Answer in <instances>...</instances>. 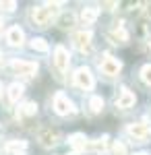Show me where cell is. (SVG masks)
Instances as JSON below:
<instances>
[{
    "instance_id": "1",
    "label": "cell",
    "mask_w": 151,
    "mask_h": 155,
    "mask_svg": "<svg viewBox=\"0 0 151 155\" xmlns=\"http://www.w3.org/2000/svg\"><path fill=\"white\" fill-rule=\"evenodd\" d=\"M58 2H48L46 6H33L29 11V21L35 27H48V25L54 21L56 12H58Z\"/></svg>"
},
{
    "instance_id": "2",
    "label": "cell",
    "mask_w": 151,
    "mask_h": 155,
    "mask_svg": "<svg viewBox=\"0 0 151 155\" xmlns=\"http://www.w3.org/2000/svg\"><path fill=\"white\" fill-rule=\"evenodd\" d=\"M11 71H15L17 74H23V77H33L35 72H37V62L12 60V62H11Z\"/></svg>"
},
{
    "instance_id": "3",
    "label": "cell",
    "mask_w": 151,
    "mask_h": 155,
    "mask_svg": "<svg viewBox=\"0 0 151 155\" xmlns=\"http://www.w3.org/2000/svg\"><path fill=\"white\" fill-rule=\"evenodd\" d=\"M91 39H93L91 31H79V33H75V37H72V41H75L77 50L83 52V54H89V52L93 50Z\"/></svg>"
},
{
    "instance_id": "4",
    "label": "cell",
    "mask_w": 151,
    "mask_h": 155,
    "mask_svg": "<svg viewBox=\"0 0 151 155\" xmlns=\"http://www.w3.org/2000/svg\"><path fill=\"white\" fill-rule=\"evenodd\" d=\"M69 62H70L69 50L64 48V46H56V50H54V66H56V71L60 74L69 68Z\"/></svg>"
},
{
    "instance_id": "5",
    "label": "cell",
    "mask_w": 151,
    "mask_h": 155,
    "mask_svg": "<svg viewBox=\"0 0 151 155\" xmlns=\"http://www.w3.org/2000/svg\"><path fill=\"white\" fill-rule=\"evenodd\" d=\"M75 83L79 85L81 89H85V91H89V89H93V85H95V81H93V74H91V71H89L87 66H81L79 71L75 72Z\"/></svg>"
},
{
    "instance_id": "6",
    "label": "cell",
    "mask_w": 151,
    "mask_h": 155,
    "mask_svg": "<svg viewBox=\"0 0 151 155\" xmlns=\"http://www.w3.org/2000/svg\"><path fill=\"white\" fill-rule=\"evenodd\" d=\"M122 68V62L116 58H112V56H106L102 62H99V71L104 72L106 77H116L118 72Z\"/></svg>"
},
{
    "instance_id": "7",
    "label": "cell",
    "mask_w": 151,
    "mask_h": 155,
    "mask_svg": "<svg viewBox=\"0 0 151 155\" xmlns=\"http://www.w3.org/2000/svg\"><path fill=\"white\" fill-rule=\"evenodd\" d=\"M54 110H56V114H60V116H66L75 107H72V101L64 93H56L54 95Z\"/></svg>"
},
{
    "instance_id": "8",
    "label": "cell",
    "mask_w": 151,
    "mask_h": 155,
    "mask_svg": "<svg viewBox=\"0 0 151 155\" xmlns=\"http://www.w3.org/2000/svg\"><path fill=\"white\" fill-rule=\"evenodd\" d=\"M128 134L133 137V139H137V141H143V139H147L151 134V128L145 124V122H135V124H128Z\"/></svg>"
},
{
    "instance_id": "9",
    "label": "cell",
    "mask_w": 151,
    "mask_h": 155,
    "mask_svg": "<svg viewBox=\"0 0 151 155\" xmlns=\"http://www.w3.org/2000/svg\"><path fill=\"white\" fill-rule=\"evenodd\" d=\"M37 139H39V143L44 145V147H54V145L58 143V132L52 130V128H42V130L37 132Z\"/></svg>"
},
{
    "instance_id": "10",
    "label": "cell",
    "mask_w": 151,
    "mask_h": 155,
    "mask_svg": "<svg viewBox=\"0 0 151 155\" xmlns=\"http://www.w3.org/2000/svg\"><path fill=\"white\" fill-rule=\"evenodd\" d=\"M6 41H8L11 46H23V41H25L23 29H21V27H11L8 33H6Z\"/></svg>"
},
{
    "instance_id": "11",
    "label": "cell",
    "mask_w": 151,
    "mask_h": 155,
    "mask_svg": "<svg viewBox=\"0 0 151 155\" xmlns=\"http://www.w3.org/2000/svg\"><path fill=\"white\" fill-rule=\"evenodd\" d=\"M69 145L75 149V155H77V153H81V151L87 149V139H85V134L77 132V134H70L69 137Z\"/></svg>"
},
{
    "instance_id": "12",
    "label": "cell",
    "mask_w": 151,
    "mask_h": 155,
    "mask_svg": "<svg viewBox=\"0 0 151 155\" xmlns=\"http://www.w3.org/2000/svg\"><path fill=\"white\" fill-rule=\"evenodd\" d=\"M108 37H110L114 44H126L128 41V33H126V29H124L122 25H116V27L108 33Z\"/></svg>"
},
{
    "instance_id": "13",
    "label": "cell",
    "mask_w": 151,
    "mask_h": 155,
    "mask_svg": "<svg viewBox=\"0 0 151 155\" xmlns=\"http://www.w3.org/2000/svg\"><path fill=\"white\" fill-rule=\"evenodd\" d=\"M116 106L118 107H130V106H135V93H130L128 89H122V93L116 97Z\"/></svg>"
},
{
    "instance_id": "14",
    "label": "cell",
    "mask_w": 151,
    "mask_h": 155,
    "mask_svg": "<svg viewBox=\"0 0 151 155\" xmlns=\"http://www.w3.org/2000/svg\"><path fill=\"white\" fill-rule=\"evenodd\" d=\"M97 17H99V8H93V6H89V8H83V12H81V21H83L85 25L93 23Z\"/></svg>"
},
{
    "instance_id": "15",
    "label": "cell",
    "mask_w": 151,
    "mask_h": 155,
    "mask_svg": "<svg viewBox=\"0 0 151 155\" xmlns=\"http://www.w3.org/2000/svg\"><path fill=\"white\" fill-rule=\"evenodd\" d=\"M6 95H8L11 101H19V97L23 95V85L21 83H12L11 87H8V91H6Z\"/></svg>"
},
{
    "instance_id": "16",
    "label": "cell",
    "mask_w": 151,
    "mask_h": 155,
    "mask_svg": "<svg viewBox=\"0 0 151 155\" xmlns=\"http://www.w3.org/2000/svg\"><path fill=\"white\" fill-rule=\"evenodd\" d=\"M29 46H31V50H35V52H48V50H50V46H48V41L44 37H33Z\"/></svg>"
},
{
    "instance_id": "17",
    "label": "cell",
    "mask_w": 151,
    "mask_h": 155,
    "mask_svg": "<svg viewBox=\"0 0 151 155\" xmlns=\"http://www.w3.org/2000/svg\"><path fill=\"white\" fill-rule=\"evenodd\" d=\"M19 112H21V116H35L37 114V104L35 101H25Z\"/></svg>"
},
{
    "instance_id": "18",
    "label": "cell",
    "mask_w": 151,
    "mask_h": 155,
    "mask_svg": "<svg viewBox=\"0 0 151 155\" xmlns=\"http://www.w3.org/2000/svg\"><path fill=\"white\" fill-rule=\"evenodd\" d=\"M108 137H104V139H97V141H93V143H87V149H91V151H97V153H104L106 147H108Z\"/></svg>"
},
{
    "instance_id": "19",
    "label": "cell",
    "mask_w": 151,
    "mask_h": 155,
    "mask_svg": "<svg viewBox=\"0 0 151 155\" xmlns=\"http://www.w3.org/2000/svg\"><path fill=\"white\" fill-rule=\"evenodd\" d=\"M89 107H91V112H95V114L102 112V110H104V99L99 95H93L91 99H89Z\"/></svg>"
},
{
    "instance_id": "20",
    "label": "cell",
    "mask_w": 151,
    "mask_h": 155,
    "mask_svg": "<svg viewBox=\"0 0 151 155\" xmlns=\"http://www.w3.org/2000/svg\"><path fill=\"white\" fill-rule=\"evenodd\" d=\"M25 147H27V143H25V141H11V143H6V147H4V149L11 153V151H23Z\"/></svg>"
},
{
    "instance_id": "21",
    "label": "cell",
    "mask_w": 151,
    "mask_h": 155,
    "mask_svg": "<svg viewBox=\"0 0 151 155\" xmlns=\"http://www.w3.org/2000/svg\"><path fill=\"white\" fill-rule=\"evenodd\" d=\"M60 25H62V27H72V25H75V15H72V12H64V15L60 17Z\"/></svg>"
},
{
    "instance_id": "22",
    "label": "cell",
    "mask_w": 151,
    "mask_h": 155,
    "mask_svg": "<svg viewBox=\"0 0 151 155\" xmlns=\"http://www.w3.org/2000/svg\"><path fill=\"white\" fill-rule=\"evenodd\" d=\"M141 79L147 85H151V64H145V66L141 68Z\"/></svg>"
},
{
    "instance_id": "23",
    "label": "cell",
    "mask_w": 151,
    "mask_h": 155,
    "mask_svg": "<svg viewBox=\"0 0 151 155\" xmlns=\"http://www.w3.org/2000/svg\"><path fill=\"white\" fill-rule=\"evenodd\" d=\"M15 8H17V2H15V0H4V2H0V11L12 12Z\"/></svg>"
},
{
    "instance_id": "24",
    "label": "cell",
    "mask_w": 151,
    "mask_h": 155,
    "mask_svg": "<svg viewBox=\"0 0 151 155\" xmlns=\"http://www.w3.org/2000/svg\"><path fill=\"white\" fill-rule=\"evenodd\" d=\"M112 155H126V147L120 143V141H116L114 147H112Z\"/></svg>"
},
{
    "instance_id": "25",
    "label": "cell",
    "mask_w": 151,
    "mask_h": 155,
    "mask_svg": "<svg viewBox=\"0 0 151 155\" xmlns=\"http://www.w3.org/2000/svg\"><path fill=\"white\" fill-rule=\"evenodd\" d=\"M147 15H149V17H151V4H149V8H147Z\"/></svg>"
},
{
    "instance_id": "26",
    "label": "cell",
    "mask_w": 151,
    "mask_h": 155,
    "mask_svg": "<svg viewBox=\"0 0 151 155\" xmlns=\"http://www.w3.org/2000/svg\"><path fill=\"white\" fill-rule=\"evenodd\" d=\"M0 95H2V83H0Z\"/></svg>"
},
{
    "instance_id": "27",
    "label": "cell",
    "mask_w": 151,
    "mask_h": 155,
    "mask_svg": "<svg viewBox=\"0 0 151 155\" xmlns=\"http://www.w3.org/2000/svg\"><path fill=\"white\" fill-rule=\"evenodd\" d=\"M135 155H145V153H135Z\"/></svg>"
},
{
    "instance_id": "28",
    "label": "cell",
    "mask_w": 151,
    "mask_h": 155,
    "mask_svg": "<svg viewBox=\"0 0 151 155\" xmlns=\"http://www.w3.org/2000/svg\"><path fill=\"white\" fill-rule=\"evenodd\" d=\"M0 27H2V19H0Z\"/></svg>"
},
{
    "instance_id": "29",
    "label": "cell",
    "mask_w": 151,
    "mask_h": 155,
    "mask_svg": "<svg viewBox=\"0 0 151 155\" xmlns=\"http://www.w3.org/2000/svg\"><path fill=\"white\" fill-rule=\"evenodd\" d=\"M0 58H2V54H0Z\"/></svg>"
},
{
    "instance_id": "30",
    "label": "cell",
    "mask_w": 151,
    "mask_h": 155,
    "mask_svg": "<svg viewBox=\"0 0 151 155\" xmlns=\"http://www.w3.org/2000/svg\"><path fill=\"white\" fill-rule=\"evenodd\" d=\"M149 48H151V44H149Z\"/></svg>"
}]
</instances>
